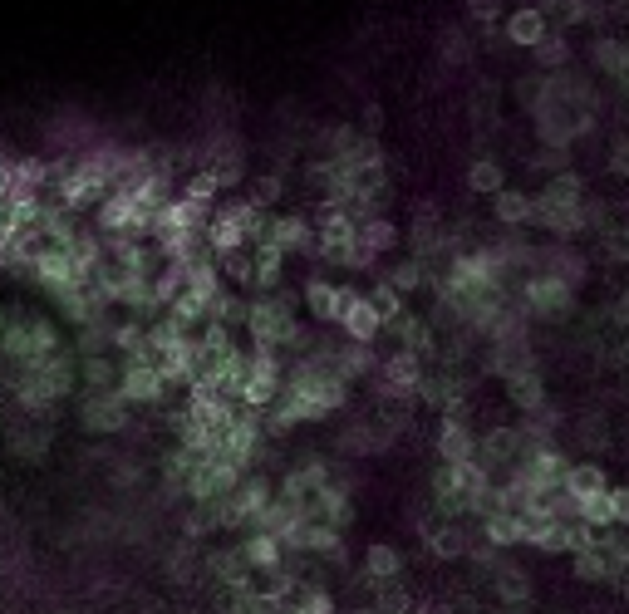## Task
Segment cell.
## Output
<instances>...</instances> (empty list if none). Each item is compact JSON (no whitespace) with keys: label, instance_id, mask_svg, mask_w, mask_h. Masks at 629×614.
Returning a JSON list of instances; mask_svg holds the SVG:
<instances>
[{"label":"cell","instance_id":"1","mask_svg":"<svg viewBox=\"0 0 629 614\" xmlns=\"http://www.w3.org/2000/svg\"><path fill=\"white\" fill-rule=\"evenodd\" d=\"M10 389H15V398L25 408H45V403L64 398V393L74 389V359H69V349H59L50 359H35V364H20L15 379H10Z\"/></svg>","mask_w":629,"mask_h":614},{"label":"cell","instance_id":"2","mask_svg":"<svg viewBox=\"0 0 629 614\" xmlns=\"http://www.w3.org/2000/svg\"><path fill=\"white\" fill-rule=\"evenodd\" d=\"M246 335L256 349H310V339L300 330L295 310H286L276 295H261L251 300V315H246Z\"/></svg>","mask_w":629,"mask_h":614},{"label":"cell","instance_id":"3","mask_svg":"<svg viewBox=\"0 0 629 614\" xmlns=\"http://www.w3.org/2000/svg\"><path fill=\"white\" fill-rule=\"evenodd\" d=\"M575 310V285L551 271H536V276L521 280V315L531 320H561Z\"/></svg>","mask_w":629,"mask_h":614},{"label":"cell","instance_id":"4","mask_svg":"<svg viewBox=\"0 0 629 614\" xmlns=\"http://www.w3.org/2000/svg\"><path fill=\"white\" fill-rule=\"evenodd\" d=\"M128 398L123 393H84V403H79V428L84 433H94V438H109V433H123L128 428Z\"/></svg>","mask_w":629,"mask_h":614},{"label":"cell","instance_id":"5","mask_svg":"<svg viewBox=\"0 0 629 614\" xmlns=\"http://www.w3.org/2000/svg\"><path fill=\"white\" fill-rule=\"evenodd\" d=\"M379 374H384L379 393H384V398H399V403H413L418 389H423V379H428L423 359H418V354H408V349H394V354L379 364Z\"/></svg>","mask_w":629,"mask_h":614},{"label":"cell","instance_id":"6","mask_svg":"<svg viewBox=\"0 0 629 614\" xmlns=\"http://www.w3.org/2000/svg\"><path fill=\"white\" fill-rule=\"evenodd\" d=\"M256 246H276L286 256H315L320 236H315V226L305 222V217H266V231H261Z\"/></svg>","mask_w":629,"mask_h":614},{"label":"cell","instance_id":"7","mask_svg":"<svg viewBox=\"0 0 629 614\" xmlns=\"http://www.w3.org/2000/svg\"><path fill=\"white\" fill-rule=\"evenodd\" d=\"M118 393H123L128 403H163V393H168V374H163L153 359H123Z\"/></svg>","mask_w":629,"mask_h":614},{"label":"cell","instance_id":"8","mask_svg":"<svg viewBox=\"0 0 629 614\" xmlns=\"http://www.w3.org/2000/svg\"><path fill=\"white\" fill-rule=\"evenodd\" d=\"M521 452H526V433H521V428H487V433L477 438V462H482L487 472H497V467L512 472L516 462H521Z\"/></svg>","mask_w":629,"mask_h":614},{"label":"cell","instance_id":"9","mask_svg":"<svg viewBox=\"0 0 629 614\" xmlns=\"http://www.w3.org/2000/svg\"><path fill=\"white\" fill-rule=\"evenodd\" d=\"M472 531L462 526V521H423V546H428V556L438 560H462L472 556Z\"/></svg>","mask_w":629,"mask_h":614},{"label":"cell","instance_id":"10","mask_svg":"<svg viewBox=\"0 0 629 614\" xmlns=\"http://www.w3.org/2000/svg\"><path fill=\"white\" fill-rule=\"evenodd\" d=\"M399 575H403V551H399V546H389V541H374V546L364 551L359 575H349V580H359V585L379 590V585H399Z\"/></svg>","mask_w":629,"mask_h":614},{"label":"cell","instance_id":"11","mask_svg":"<svg viewBox=\"0 0 629 614\" xmlns=\"http://www.w3.org/2000/svg\"><path fill=\"white\" fill-rule=\"evenodd\" d=\"M585 202H590V197H585ZM585 202H551V197L536 192V226H546L551 236H580V231H590Z\"/></svg>","mask_w":629,"mask_h":614},{"label":"cell","instance_id":"12","mask_svg":"<svg viewBox=\"0 0 629 614\" xmlns=\"http://www.w3.org/2000/svg\"><path fill=\"white\" fill-rule=\"evenodd\" d=\"M354 295H359V290H349V285H330V280H315V276L305 280V305H310L315 320H335V325H340Z\"/></svg>","mask_w":629,"mask_h":614},{"label":"cell","instance_id":"13","mask_svg":"<svg viewBox=\"0 0 629 614\" xmlns=\"http://www.w3.org/2000/svg\"><path fill=\"white\" fill-rule=\"evenodd\" d=\"M394 339H399V349L408 354H418V359H438L443 354V344H438V330H433V320H423V315H399L394 325Z\"/></svg>","mask_w":629,"mask_h":614},{"label":"cell","instance_id":"14","mask_svg":"<svg viewBox=\"0 0 629 614\" xmlns=\"http://www.w3.org/2000/svg\"><path fill=\"white\" fill-rule=\"evenodd\" d=\"M551 35H556V30H551V20H546L541 5H521L512 20H507V40L521 45V50H541Z\"/></svg>","mask_w":629,"mask_h":614},{"label":"cell","instance_id":"15","mask_svg":"<svg viewBox=\"0 0 629 614\" xmlns=\"http://www.w3.org/2000/svg\"><path fill=\"white\" fill-rule=\"evenodd\" d=\"M492 595L502 600V610L526 614V610H531V595H536V590H531V575H526L521 565H512V560H507V565L492 575Z\"/></svg>","mask_w":629,"mask_h":614},{"label":"cell","instance_id":"16","mask_svg":"<svg viewBox=\"0 0 629 614\" xmlns=\"http://www.w3.org/2000/svg\"><path fill=\"white\" fill-rule=\"evenodd\" d=\"M340 330L349 339H359V344H374V339L384 335V320H379V310H374V300H369V295H354V300H349Z\"/></svg>","mask_w":629,"mask_h":614},{"label":"cell","instance_id":"17","mask_svg":"<svg viewBox=\"0 0 629 614\" xmlns=\"http://www.w3.org/2000/svg\"><path fill=\"white\" fill-rule=\"evenodd\" d=\"M305 516H315V521H330V526H349L354 521V497H349V487L344 482H330L325 492H315V502H310V511Z\"/></svg>","mask_w":629,"mask_h":614},{"label":"cell","instance_id":"18","mask_svg":"<svg viewBox=\"0 0 629 614\" xmlns=\"http://www.w3.org/2000/svg\"><path fill=\"white\" fill-rule=\"evenodd\" d=\"M492 212L507 231H521V226H536V197L531 192H516V187H502L492 197Z\"/></svg>","mask_w":629,"mask_h":614},{"label":"cell","instance_id":"19","mask_svg":"<svg viewBox=\"0 0 629 614\" xmlns=\"http://www.w3.org/2000/svg\"><path fill=\"white\" fill-rule=\"evenodd\" d=\"M438 457L443 462H472L477 457V438H472L467 418H443L438 423Z\"/></svg>","mask_w":629,"mask_h":614},{"label":"cell","instance_id":"20","mask_svg":"<svg viewBox=\"0 0 629 614\" xmlns=\"http://www.w3.org/2000/svg\"><path fill=\"white\" fill-rule=\"evenodd\" d=\"M482 541H492L497 551H512V546H526V516H512V511H492L482 516Z\"/></svg>","mask_w":629,"mask_h":614},{"label":"cell","instance_id":"21","mask_svg":"<svg viewBox=\"0 0 629 614\" xmlns=\"http://www.w3.org/2000/svg\"><path fill=\"white\" fill-rule=\"evenodd\" d=\"M241 556H246L251 570H276V565H286V546L271 531H246L241 536Z\"/></svg>","mask_w":629,"mask_h":614},{"label":"cell","instance_id":"22","mask_svg":"<svg viewBox=\"0 0 629 614\" xmlns=\"http://www.w3.org/2000/svg\"><path fill=\"white\" fill-rule=\"evenodd\" d=\"M507 398H512V408H521L526 418H531V413H541V408H551V403H546V384H541V374H536V369L512 374V379H507Z\"/></svg>","mask_w":629,"mask_h":614},{"label":"cell","instance_id":"23","mask_svg":"<svg viewBox=\"0 0 629 614\" xmlns=\"http://www.w3.org/2000/svg\"><path fill=\"white\" fill-rule=\"evenodd\" d=\"M526 546H536L541 556H566V551H571V541H566V521L531 516V521H526Z\"/></svg>","mask_w":629,"mask_h":614},{"label":"cell","instance_id":"24","mask_svg":"<svg viewBox=\"0 0 629 614\" xmlns=\"http://www.w3.org/2000/svg\"><path fill=\"white\" fill-rule=\"evenodd\" d=\"M566 492H571L575 502L605 497V492H610V477H605V467H600V462H575L571 477H566Z\"/></svg>","mask_w":629,"mask_h":614},{"label":"cell","instance_id":"25","mask_svg":"<svg viewBox=\"0 0 629 614\" xmlns=\"http://www.w3.org/2000/svg\"><path fill=\"white\" fill-rule=\"evenodd\" d=\"M118 379H123V369H118L109 354H94V359H79V384L84 393H114Z\"/></svg>","mask_w":629,"mask_h":614},{"label":"cell","instance_id":"26","mask_svg":"<svg viewBox=\"0 0 629 614\" xmlns=\"http://www.w3.org/2000/svg\"><path fill=\"white\" fill-rule=\"evenodd\" d=\"M335 369H340L344 379H364V374H374V369H379V359H374V344L340 339V349H335Z\"/></svg>","mask_w":629,"mask_h":614},{"label":"cell","instance_id":"27","mask_svg":"<svg viewBox=\"0 0 629 614\" xmlns=\"http://www.w3.org/2000/svg\"><path fill=\"white\" fill-rule=\"evenodd\" d=\"M590 55H595V64H600V69H605V74H610L620 89H629V45L610 40V35H600Z\"/></svg>","mask_w":629,"mask_h":614},{"label":"cell","instance_id":"28","mask_svg":"<svg viewBox=\"0 0 629 614\" xmlns=\"http://www.w3.org/2000/svg\"><path fill=\"white\" fill-rule=\"evenodd\" d=\"M394 241H399V226L389 222L384 212H379V217H369V222H359V246H364L374 261H379V256H384Z\"/></svg>","mask_w":629,"mask_h":614},{"label":"cell","instance_id":"29","mask_svg":"<svg viewBox=\"0 0 629 614\" xmlns=\"http://www.w3.org/2000/svg\"><path fill=\"white\" fill-rule=\"evenodd\" d=\"M281 614H335V595H330L325 585H310V580H300L295 600H290Z\"/></svg>","mask_w":629,"mask_h":614},{"label":"cell","instance_id":"30","mask_svg":"<svg viewBox=\"0 0 629 614\" xmlns=\"http://www.w3.org/2000/svg\"><path fill=\"white\" fill-rule=\"evenodd\" d=\"M227 187H222V177L212 168H202V172H192L187 182H182V197L187 202H197V207H217V197H222Z\"/></svg>","mask_w":629,"mask_h":614},{"label":"cell","instance_id":"31","mask_svg":"<svg viewBox=\"0 0 629 614\" xmlns=\"http://www.w3.org/2000/svg\"><path fill=\"white\" fill-rule=\"evenodd\" d=\"M281 271H286V251L276 246H256V290H281Z\"/></svg>","mask_w":629,"mask_h":614},{"label":"cell","instance_id":"32","mask_svg":"<svg viewBox=\"0 0 629 614\" xmlns=\"http://www.w3.org/2000/svg\"><path fill=\"white\" fill-rule=\"evenodd\" d=\"M551 30H571V25H585L590 20V0H541Z\"/></svg>","mask_w":629,"mask_h":614},{"label":"cell","instance_id":"33","mask_svg":"<svg viewBox=\"0 0 629 614\" xmlns=\"http://www.w3.org/2000/svg\"><path fill=\"white\" fill-rule=\"evenodd\" d=\"M369 300H374V310H379V320H384V330L399 320V315H408V305H403V290H394V280H374V290H369Z\"/></svg>","mask_w":629,"mask_h":614},{"label":"cell","instance_id":"34","mask_svg":"<svg viewBox=\"0 0 629 614\" xmlns=\"http://www.w3.org/2000/svg\"><path fill=\"white\" fill-rule=\"evenodd\" d=\"M467 187H472V192H487V197H497V192L507 187V172H502V163H497V158H477V163L467 168Z\"/></svg>","mask_w":629,"mask_h":614},{"label":"cell","instance_id":"35","mask_svg":"<svg viewBox=\"0 0 629 614\" xmlns=\"http://www.w3.org/2000/svg\"><path fill=\"white\" fill-rule=\"evenodd\" d=\"M615 575V560L605 556V551H580L575 556V580L580 585H605Z\"/></svg>","mask_w":629,"mask_h":614},{"label":"cell","instance_id":"36","mask_svg":"<svg viewBox=\"0 0 629 614\" xmlns=\"http://www.w3.org/2000/svg\"><path fill=\"white\" fill-rule=\"evenodd\" d=\"M541 271H551V276L571 280V285H580V276H585L580 256H575V251H566V246H551V251H541Z\"/></svg>","mask_w":629,"mask_h":614},{"label":"cell","instance_id":"37","mask_svg":"<svg viewBox=\"0 0 629 614\" xmlns=\"http://www.w3.org/2000/svg\"><path fill=\"white\" fill-rule=\"evenodd\" d=\"M222 276L231 285H256V251H231V256H217Z\"/></svg>","mask_w":629,"mask_h":614},{"label":"cell","instance_id":"38","mask_svg":"<svg viewBox=\"0 0 629 614\" xmlns=\"http://www.w3.org/2000/svg\"><path fill=\"white\" fill-rule=\"evenodd\" d=\"M389 280H394V290L413 295V290H423V285H428V266H423L418 256H408V261H399V266L389 271Z\"/></svg>","mask_w":629,"mask_h":614},{"label":"cell","instance_id":"39","mask_svg":"<svg viewBox=\"0 0 629 614\" xmlns=\"http://www.w3.org/2000/svg\"><path fill=\"white\" fill-rule=\"evenodd\" d=\"M536 64H541V69H551V74H561V69L571 64V40L556 30V35H551V40L536 50Z\"/></svg>","mask_w":629,"mask_h":614},{"label":"cell","instance_id":"40","mask_svg":"<svg viewBox=\"0 0 629 614\" xmlns=\"http://www.w3.org/2000/svg\"><path fill=\"white\" fill-rule=\"evenodd\" d=\"M580 521H590L595 531H610V526H620V521H615V497L605 492V497H590V502H580Z\"/></svg>","mask_w":629,"mask_h":614},{"label":"cell","instance_id":"41","mask_svg":"<svg viewBox=\"0 0 629 614\" xmlns=\"http://www.w3.org/2000/svg\"><path fill=\"white\" fill-rule=\"evenodd\" d=\"M374 614H413V595L403 585H379L374 590Z\"/></svg>","mask_w":629,"mask_h":614},{"label":"cell","instance_id":"42","mask_svg":"<svg viewBox=\"0 0 629 614\" xmlns=\"http://www.w3.org/2000/svg\"><path fill=\"white\" fill-rule=\"evenodd\" d=\"M541 197H551V202H585V187H580L575 172H556V177L541 187Z\"/></svg>","mask_w":629,"mask_h":614},{"label":"cell","instance_id":"43","mask_svg":"<svg viewBox=\"0 0 629 614\" xmlns=\"http://www.w3.org/2000/svg\"><path fill=\"white\" fill-rule=\"evenodd\" d=\"M222 614H281V605H271V600H261L256 590H246V595H222Z\"/></svg>","mask_w":629,"mask_h":614},{"label":"cell","instance_id":"44","mask_svg":"<svg viewBox=\"0 0 629 614\" xmlns=\"http://www.w3.org/2000/svg\"><path fill=\"white\" fill-rule=\"evenodd\" d=\"M600 256L615 261V266H629V226H610L600 236Z\"/></svg>","mask_w":629,"mask_h":614},{"label":"cell","instance_id":"45","mask_svg":"<svg viewBox=\"0 0 629 614\" xmlns=\"http://www.w3.org/2000/svg\"><path fill=\"white\" fill-rule=\"evenodd\" d=\"M281 192H286V182H281L276 172H266V177H256V187H251V202L266 212L271 202H281Z\"/></svg>","mask_w":629,"mask_h":614},{"label":"cell","instance_id":"46","mask_svg":"<svg viewBox=\"0 0 629 614\" xmlns=\"http://www.w3.org/2000/svg\"><path fill=\"white\" fill-rule=\"evenodd\" d=\"M467 10H472V20H477V25H487V30H492V25H497V15H502V0H467Z\"/></svg>","mask_w":629,"mask_h":614},{"label":"cell","instance_id":"47","mask_svg":"<svg viewBox=\"0 0 629 614\" xmlns=\"http://www.w3.org/2000/svg\"><path fill=\"white\" fill-rule=\"evenodd\" d=\"M610 172L629 182V143H615V148H610Z\"/></svg>","mask_w":629,"mask_h":614},{"label":"cell","instance_id":"48","mask_svg":"<svg viewBox=\"0 0 629 614\" xmlns=\"http://www.w3.org/2000/svg\"><path fill=\"white\" fill-rule=\"evenodd\" d=\"M610 497H615V521L629 526V487H610Z\"/></svg>","mask_w":629,"mask_h":614},{"label":"cell","instance_id":"49","mask_svg":"<svg viewBox=\"0 0 629 614\" xmlns=\"http://www.w3.org/2000/svg\"><path fill=\"white\" fill-rule=\"evenodd\" d=\"M610 320H615L620 330H629V290H620V300L610 305Z\"/></svg>","mask_w":629,"mask_h":614},{"label":"cell","instance_id":"50","mask_svg":"<svg viewBox=\"0 0 629 614\" xmlns=\"http://www.w3.org/2000/svg\"><path fill=\"white\" fill-rule=\"evenodd\" d=\"M610 585H615L620 595H629V560H620V565H615V575H610Z\"/></svg>","mask_w":629,"mask_h":614},{"label":"cell","instance_id":"51","mask_svg":"<svg viewBox=\"0 0 629 614\" xmlns=\"http://www.w3.org/2000/svg\"><path fill=\"white\" fill-rule=\"evenodd\" d=\"M379 123H384V109H374V104H369V109H364V128H379Z\"/></svg>","mask_w":629,"mask_h":614},{"label":"cell","instance_id":"52","mask_svg":"<svg viewBox=\"0 0 629 614\" xmlns=\"http://www.w3.org/2000/svg\"><path fill=\"white\" fill-rule=\"evenodd\" d=\"M354 614H374V610H354Z\"/></svg>","mask_w":629,"mask_h":614}]
</instances>
